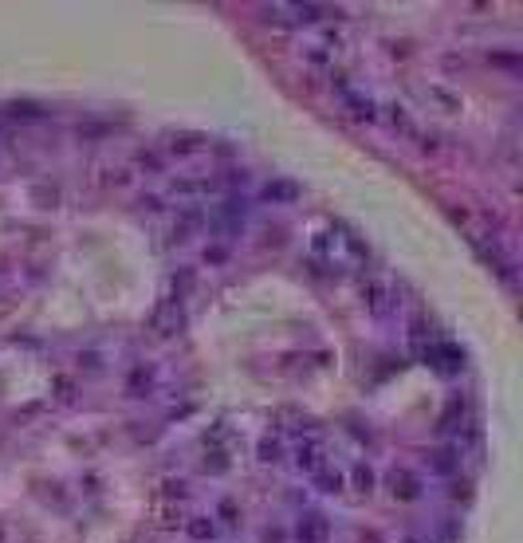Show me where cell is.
Listing matches in <instances>:
<instances>
[{"label": "cell", "instance_id": "cell-23", "mask_svg": "<svg viewBox=\"0 0 523 543\" xmlns=\"http://www.w3.org/2000/svg\"><path fill=\"white\" fill-rule=\"evenodd\" d=\"M205 468H209V473H225V468H228V457H225V453H217V457H205Z\"/></svg>", "mask_w": 523, "mask_h": 543}, {"label": "cell", "instance_id": "cell-22", "mask_svg": "<svg viewBox=\"0 0 523 543\" xmlns=\"http://www.w3.org/2000/svg\"><path fill=\"white\" fill-rule=\"evenodd\" d=\"M138 166H142L146 173H161V161H158V154H138Z\"/></svg>", "mask_w": 523, "mask_h": 543}, {"label": "cell", "instance_id": "cell-12", "mask_svg": "<svg viewBox=\"0 0 523 543\" xmlns=\"http://www.w3.org/2000/svg\"><path fill=\"white\" fill-rule=\"evenodd\" d=\"M197 225H201V213H197V209H185L178 221H173V240H189V232H193Z\"/></svg>", "mask_w": 523, "mask_h": 543}, {"label": "cell", "instance_id": "cell-4", "mask_svg": "<svg viewBox=\"0 0 523 543\" xmlns=\"http://www.w3.org/2000/svg\"><path fill=\"white\" fill-rule=\"evenodd\" d=\"M335 87H338V99L346 102V111L355 114V119H366V122H370L374 114H378V111H374V99H370V95H362L358 87L346 83V79H335Z\"/></svg>", "mask_w": 523, "mask_h": 543}, {"label": "cell", "instance_id": "cell-2", "mask_svg": "<svg viewBox=\"0 0 523 543\" xmlns=\"http://www.w3.org/2000/svg\"><path fill=\"white\" fill-rule=\"evenodd\" d=\"M181 323H185V311H181V299H161L158 307H153L150 315V331L158 335V339H169L173 331H181Z\"/></svg>", "mask_w": 523, "mask_h": 543}, {"label": "cell", "instance_id": "cell-7", "mask_svg": "<svg viewBox=\"0 0 523 543\" xmlns=\"http://www.w3.org/2000/svg\"><path fill=\"white\" fill-rule=\"evenodd\" d=\"M296 465H299V473H315L319 465H327V445H323L319 437L299 441L296 445Z\"/></svg>", "mask_w": 523, "mask_h": 543}, {"label": "cell", "instance_id": "cell-11", "mask_svg": "<svg viewBox=\"0 0 523 543\" xmlns=\"http://www.w3.org/2000/svg\"><path fill=\"white\" fill-rule=\"evenodd\" d=\"M205 146H209V138L193 134V130H189V134H173V138H169V150H173V154H197V150H205Z\"/></svg>", "mask_w": 523, "mask_h": 543}, {"label": "cell", "instance_id": "cell-20", "mask_svg": "<svg viewBox=\"0 0 523 543\" xmlns=\"http://www.w3.org/2000/svg\"><path fill=\"white\" fill-rule=\"evenodd\" d=\"M307 63H311V68H319V71H330V55L323 48H307Z\"/></svg>", "mask_w": 523, "mask_h": 543}, {"label": "cell", "instance_id": "cell-26", "mask_svg": "<svg viewBox=\"0 0 523 543\" xmlns=\"http://www.w3.org/2000/svg\"><path fill=\"white\" fill-rule=\"evenodd\" d=\"M264 543H284V532H279V527H268V532H264Z\"/></svg>", "mask_w": 523, "mask_h": 543}, {"label": "cell", "instance_id": "cell-14", "mask_svg": "<svg viewBox=\"0 0 523 543\" xmlns=\"http://www.w3.org/2000/svg\"><path fill=\"white\" fill-rule=\"evenodd\" d=\"M389 122H394V127L401 130V134L417 138V127H414V119H409V111H405L401 102H394V107H389Z\"/></svg>", "mask_w": 523, "mask_h": 543}, {"label": "cell", "instance_id": "cell-16", "mask_svg": "<svg viewBox=\"0 0 523 543\" xmlns=\"http://www.w3.org/2000/svg\"><path fill=\"white\" fill-rule=\"evenodd\" d=\"M150 386H153V370H146V366H138V370L130 374L126 390H130V394H150Z\"/></svg>", "mask_w": 523, "mask_h": 543}, {"label": "cell", "instance_id": "cell-15", "mask_svg": "<svg viewBox=\"0 0 523 543\" xmlns=\"http://www.w3.org/2000/svg\"><path fill=\"white\" fill-rule=\"evenodd\" d=\"M189 535H193V539H217V524H212L209 516H193L189 520Z\"/></svg>", "mask_w": 523, "mask_h": 543}, {"label": "cell", "instance_id": "cell-24", "mask_svg": "<svg viewBox=\"0 0 523 543\" xmlns=\"http://www.w3.org/2000/svg\"><path fill=\"white\" fill-rule=\"evenodd\" d=\"M225 248H220V244H209V248H205V264H225Z\"/></svg>", "mask_w": 523, "mask_h": 543}, {"label": "cell", "instance_id": "cell-18", "mask_svg": "<svg viewBox=\"0 0 523 543\" xmlns=\"http://www.w3.org/2000/svg\"><path fill=\"white\" fill-rule=\"evenodd\" d=\"M279 457H284V445H279L276 437H264V441H260V461H264V465H276Z\"/></svg>", "mask_w": 523, "mask_h": 543}, {"label": "cell", "instance_id": "cell-25", "mask_svg": "<svg viewBox=\"0 0 523 543\" xmlns=\"http://www.w3.org/2000/svg\"><path fill=\"white\" fill-rule=\"evenodd\" d=\"M220 516H225V524H237V504L225 500V504H220Z\"/></svg>", "mask_w": 523, "mask_h": 543}, {"label": "cell", "instance_id": "cell-1", "mask_svg": "<svg viewBox=\"0 0 523 543\" xmlns=\"http://www.w3.org/2000/svg\"><path fill=\"white\" fill-rule=\"evenodd\" d=\"M358 299H362V307L374 315V319H389L397 307V291L389 280H382V276H366L362 284H358Z\"/></svg>", "mask_w": 523, "mask_h": 543}, {"label": "cell", "instance_id": "cell-13", "mask_svg": "<svg viewBox=\"0 0 523 543\" xmlns=\"http://www.w3.org/2000/svg\"><path fill=\"white\" fill-rule=\"evenodd\" d=\"M4 114H9V119H48V111H43V107H36V102H9V107H4Z\"/></svg>", "mask_w": 523, "mask_h": 543}, {"label": "cell", "instance_id": "cell-17", "mask_svg": "<svg viewBox=\"0 0 523 543\" xmlns=\"http://www.w3.org/2000/svg\"><path fill=\"white\" fill-rule=\"evenodd\" d=\"M429 468H433V473H453V468H456V449H437L429 457Z\"/></svg>", "mask_w": 523, "mask_h": 543}, {"label": "cell", "instance_id": "cell-10", "mask_svg": "<svg viewBox=\"0 0 523 543\" xmlns=\"http://www.w3.org/2000/svg\"><path fill=\"white\" fill-rule=\"evenodd\" d=\"M287 12H291V24H319L330 9L327 4H287Z\"/></svg>", "mask_w": 523, "mask_h": 543}, {"label": "cell", "instance_id": "cell-21", "mask_svg": "<svg viewBox=\"0 0 523 543\" xmlns=\"http://www.w3.org/2000/svg\"><path fill=\"white\" fill-rule=\"evenodd\" d=\"M488 60H492V63H496V68H507V71H519V60H515V55H504V51H492Z\"/></svg>", "mask_w": 523, "mask_h": 543}, {"label": "cell", "instance_id": "cell-5", "mask_svg": "<svg viewBox=\"0 0 523 543\" xmlns=\"http://www.w3.org/2000/svg\"><path fill=\"white\" fill-rule=\"evenodd\" d=\"M429 366H437L441 374H456V370L464 366V350L456 347V343H433Z\"/></svg>", "mask_w": 523, "mask_h": 543}, {"label": "cell", "instance_id": "cell-6", "mask_svg": "<svg viewBox=\"0 0 523 543\" xmlns=\"http://www.w3.org/2000/svg\"><path fill=\"white\" fill-rule=\"evenodd\" d=\"M299 181H291V178H271V181H264V189H260V197L264 201H271V205H291V201H299Z\"/></svg>", "mask_w": 523, "mask_h": 543}, {"label": "cell", "instance_id": "cell-19", "mask_svg": "<svg viewBox=\"0 0 523 543\" xmlns=\"http://www.w3.org/2000/svg\"><path fill=\"white\" fill-rule=\"evenodd\" d=\"M355 488H358V493H370V488H374V468L370 465H358L355 468Z\"/></svg>", "mask_w": 523, "mask_h": 543}, {"label": "cell", "instance_id": "cell-8", "mask_svg": "<svg viewBox=\"0 0 523 543\" xmlns=\"http://www.w3.org/2000/svg\"><path fill=\"white\" fill-rule=\"evenodd\" d=\"M389 493H394L397 500H417V496H421V484H417L414 473L394 468V473H389Z\"/></svg>", "mask_w": 523, "mask_h": 543}, {"label": "cell", "instance_id": "cell-9", "mask_svg": "<svg viewBox=\"0 0 523 543\" xmlns=\"http://www.w3.org/2000/svg\"><path fill=\"white\" fill-rule=\"evenodd\" d=\"M315 488H319V493H343V484H346V476H343V468H338V465H330V461H327V465H319V468H315Z\"/></svg>", "mask_w": 523, "mask_h": 543}, {"label": "cell", "instance_id": "cell-3", "mask_svg": "<svg viewBox=\"0 0 523 543\" xmlns=\"http://www.w3.org/2000/svg\"><path fill=\"white\" fill-rule=\"evenodd\" d=\"M296 543H330V520L323 512H307L296 524Z\"/></svg>", "mask_w": 523, "mask_h": 543}]
</instances>
